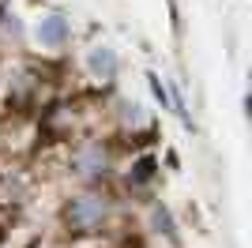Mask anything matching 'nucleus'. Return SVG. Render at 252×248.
I'll use <instances>...</instances> for the list:
<instances>
[{
	"instance_id": "f03ea898",
	"label": "nucleus",
	"mask_w": 252,
	"mask_h": 248,
	"mask_svg": "<svg viewBox=\"0 0 252 248\" xmlns=\"http://www.w3.org/2000/svg\"><path fill=\"white\" fill-rule=\"evenodd\" d=\"M38 41L42 45H49V49H57V45H64L68 41V19L64 15H45L42 23H38Z\"/></svg>"
},
{
	"instance_id": "7ed1b4c3",
	"label": "nucleus",
	"mask_w": 252,
	"mask_h": 248,
	"mask_svg": "<svg viewBox=\"0 0 252 248\" xmlns=\"http://www.w3.org/2000/svg\"><path fill=\"white\" fill-rule=\"evenodd\" d=\"M87 68H91L94 79H113L117 75V53L109 49V45H94L91 57H87Z\"/></svg>"
},
{
	"instance_id": "20e7f679",
	"label": "nucleus",
	"mask_w": 252,
	"mask_h": 248,
	"mask_svg": "<svg viewBox=\"0 0 252 248\" xmlns=\"http://www.w3.org/2000/svg\"><path fill=\"white\" fill-rule=\"evenodd\" d=\"M79 173H102V165H105V155H102V147H87L83 155H79Z\"/></svg>"
},
{
	"instance_id": "f257e3e1",
	"label": "nucleus",
	"mask_w": 252,
	"mask_h": 248,
	"mask_svg": "<svg viewBox=\"0 0 252 248\" xmlns=\"http://www.w3.org/2000/svg\"><path fill=\"white\" fill-rule=\"evenodd\" d=\"M102 218H105V203L98 196H79V199H72L68 203V226L72 229H94V226H102Z\"/></svg>"
}]
</instances>
